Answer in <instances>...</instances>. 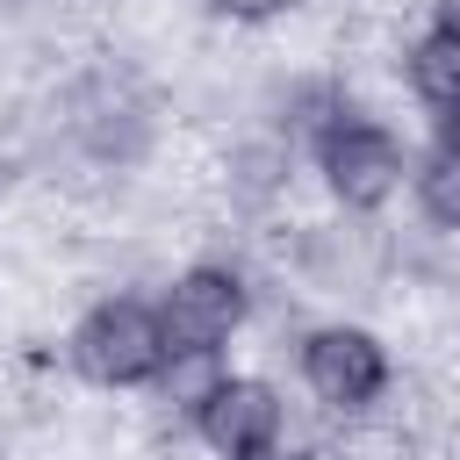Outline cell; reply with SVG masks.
Returning a JSON list of instances; mask_svg holds the SVG:
<instances>
[{
	"label": "cell",
	"instance_id": "obj_2",
	"mask_svg": "<svg viewBox=\"0 0 460 460\" xmlns=\"http://www.w3.org/2000/svg\"><path fill=\"white\" fill-rule=\"evenodd\" d=\"M65 359H72L79 381H93V388H151V374L165 367L158 302H144V295H101V302L72 323Z\"/></svg>",
	"mask_w": 460,
	"mask_h": 460
},
{
	"label": "cell",
	"instance_id": "obj_1",
	"mask_svg": "<svg viewBox=\"0 0 460 460\" xmlns=\"http://www.w3.org/2000/svg\"><path fill=\"white\" fill-rule=\"evenodd\" d=\"M295 374H302L309 402H316L323 417H345V424L374 417V410L388 402V388H395L388 338L367 331V323H316V331H302Z\"/></svg>",
	"mask_w": 460,
	"mask_h": 460
},
{
	"label": "cell",
	"instance_id": "obj_7",
	"mask_svg": "<svg viewBox=\"0 0 460 460\" xmlns=\"http://www.w3.org/2000/svg\"><path fill=\"white\" fill-rule=\"evenodd\" d=\"M395 65H402V86H410L417 108H431L438 122L460 115V36H446V29L431 22V29H417V36L402 43Z\"/></svg>",
	"mask_w": 460,
	"mask_h": 460
},
{
	"label": "cell",
	"instance_id": "obj_9",
	"mask_svg": "<svg viewBox=\"0 0 460 460\" xmlns=\"http://www.w3.org/2000/svg\"><path fill=\"white\" fill-rule=\"evenodd\" d=\"M223 374H230V359H223V352H165V367L151 374L158 410H165V417H180V424H194V410L223 388Z\"/></svg>",
	"mask_w": 460,
	"mask_h": 460
},
{
	"label": "cell",
	"instance_id": "obj_6",
	"mask_svg": "<svg viewBox=\"0 0 460 460\" xmlns=\"http://www.w3.org/2000/svg\"><path fill=\"white\" fill-rule=\"evenodd\" d=\"M288 172H295V137L288 129H259V137H237L230 158H223V194L230 208H273L288 194Z\"/></svg>",
	"mask_w": 460,
	"mask_h": 460
},
{
	"label": "cell",
	"instance_id": "obj_3",
	"mask_svg": "<svg viewBox=\"0 0 460 460\" xmlns=\"http://www.w3.org/2000/svg\"><path fill=\"white\" fill-rule=\"evenodd\" d=\"M309 158H316V172H323V194L345 208V216H381L402 187H410V151H402V137L388 129V122H374V115H338L316 144H309Z\"/></svg>",
	"mask_w": 460,
	"mask_h": 460
},
{
	"label": "cell",
	"instance_id": "obj_4",
	"mask_svg": "<svg viewBox=\"0 0 460 460\" xmlns=\"http://www.w3.org/2000/svg\"><path fill=\"white\" fill-rule=\"evenodd\" d=\"M165 352H230V338L252 323V280L223 259H194L158 288Z\"/></svg>",
	"mask_w": 460,
	"mask_h": 460
},
{
	"label": "cell",
	"instance_id": "obj_10",
	"mask_svg": "<svg viewBox=\"0 0 460 460\" xmlns=\"http://www.w3.org/2000/svg\"><path fill=\"white\" fill-rule=\"evenodd\" d=\"M216 14H230V22H273V14H288V7H302V0H208Z\"/></svg>",
	"mask_w": 460,
	"mask_h": 460
},
{
	"label": "cell",
	"instance_id": "obj_5",
	"mask_svg": "<svg viewBox=\"0 0 460 460\" xmlns=\"http://www.w3.org/2000/svg\"><path fill=\"white\" fill-rule=\"evenodd\" d=\"M187 431L201 438L208 460H280V446H288V402L259 374H223V388L194 410Z\"/></svg>",
	"mask_w": 460,
	"mask_h": 460
},
{
	"label": "cell",
	"instance_id": "obj_8",
	"mask_svg": "<svg viewBox=\"0 0 460 460\" xmlns=\"http://www.w3.org/2000/svg\"><path fill=\"white\" fill-rule=\"evenodd\" d=\"M410 194H417V216L446 237H460V144L438 137L424 158H410Z\"/></svg>",
	"mask_w": 460,
	"mask_h": 460
},
{
	"label": "cell",
	"instance_id": "obj_11",
	"mask_svg": "<svg viewBox=\"0 0 460 460\" xmlns=\"http://www.w3.org/2000/svg\"><path fill=\"white\" fill-rule=\"evenodd\" d=\"M431 22H438L446 36H460V0H431Z\"/></svg>",
	"mask_w": 460,
	"mask_h": 460
}]
</instances>
